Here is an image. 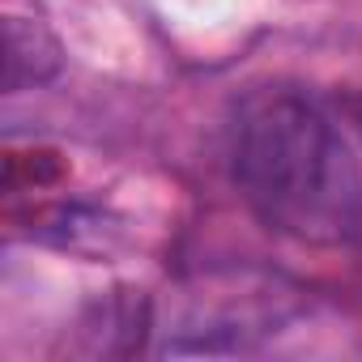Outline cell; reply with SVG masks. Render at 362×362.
<instances>
[{
  "label": "cell",
  "instance_id": "cell-2",
  "mask_svg": "<svg viewBox=\"0 0 362 362\" xmlns=\"http://www.w3.org/2000/svg\"><path fill=\"white\" fill-rule=\"evenodd\" d=\"M60 73V43L47 26L9 18L5 22V94H22L26 86H43Z\"/></svg>",
  "mask_w": 362,
  "mask_h": 362
},
{
  "label": "cell",
  "instance_id": "cell-1",
  "mask_svg": "<svg viewBox=\"0 0 362 362\" xmlns=\"http://www.w3.org/2000/svg\"><path fill=\"white\" fill-rule=\"evenodd\" d=\"M230 179L252 214L298 243L362 235V166L332 115L294 86H256L230 107Z\"/></svg>",
  "mask_w": 362,
  "mask_h": 362
}]
</instances>
